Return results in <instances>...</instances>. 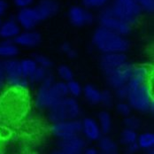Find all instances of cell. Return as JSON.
Masks as SVG:
<instances>
[{
    "instance_id": "6da1fadb",
    "label": "cell",
    "mask_w": 154,
    "mask_h": 154,
    "mask_svg": "<svg viewBox=\"0 0 154 154\" xmlns=\"http://www.w3.org/2000/svg\"><path fill=\"white\" fill-rule=\"evenodd\" d=\"M29 106L25 91L9 89L0 97V118L5 122H16L26 115Z\"/></svg>"
},
{
    "instance_id": "7a4b0ae2",
    "label": "cell",
    "mask_w": 154,
    "mask_h": 154,
    "mask_svg": "<svg viewBox=\"0 0 154 154\" xmlns=\"http://www.w3.org/2000/svg\"><path fill=\"white\" fill-rule=\"evenodd\" d=\"M68 96L66 82H56L54 76L49 73L39 84L35 97V105L40 110H49L62 98Z\"/></svg>"
},
{
    "instance_id": "3957f363",
    "label": "cell",
    "mask_w": 154,
    "mask_h": 154,
    "mask_svg": "<svg viewBox=\"0 0 154 154\" xmlns=\"http://www.w3.org/2000/svg\"><path fill=\"white\" fill-rule=\"evenodd\" d=\"M92 44L102 53L123 52L129 48V41L126 36L119 35L103 27L97 28L92 35Z\"/></svg>"
},
{
    "instance_id": "277c9868",
    "label": "cell",
    "mask_w": 154,
    "mask_h": 154,
    "mask_svg": "<svg viewBox=\"0 0 154 154\" xmlns=\"http://www.w3.org/2000/svg\"><path fill=\"white\" fill-rule=\"evenodd\" d=\"M48 111V118L51 123L79 120L82 113V109L76 98L72 97H66L55 104Z\"/></svg>"
},
{
    "instance_id": "5b68a950",
    "label": "cell",
    "mask_w": 154,
    "mask_h": 154,
    "mask_svg": "<svg viewBox=\"0 0 154 154\" xmlns=\"http://www.w3.org/2000/svg\"><path fill=\"white\" fill-rule=\"evenodd\" d=\"M127 101L132 110L143 113H152L154 111V98L151 82L129 89Z\"/></svg>"
},
{
    "instance_id": "8992f818",
    "label": "cell",
    "mask_w": 154,
    "mask_h": 154,
    "mask_svg": "<svg viewBox=\"0 0 154 154\" xmlns=\"http://www.w3.org/2000/svg\"><path fill=\"white\" fill-rule=\"evenodd\" d=\"M108 7L114 15L130 26L136 25L143 14L137 0H113Z\"/></svg>"
},
{
    "instance_id": "52a82bcc",
    "label": "cell",
    "mask_w": 154,
    "mask_h": 154,
    "mask_svg": "<svg viewBox=\"0 0 154 154\" xmlns=\"http://www.w3.org/2000/svg\"><path fill=\"white\" fill-rule=\"evenodd\" d=\"M3 67L5 83L10 87V89L26 92L29 88V82L21 72L20 61L15 60V58L5 60L3 61Z\"/></svg>"
},
{
    "instance_id": "ba28073f",
    "label": "cell",
    "mask_w": 154,
    "mask_h": 154,
    "mask_svg": "<svg viewBox=\"0 0 154 154\" xmlns=\"http://www.w3.org/2000/svg\"><path fill=\"white\" fill-rule=\"evenodd\" d=\"M98 20L100 27L107 29L109 30L115 32L124 36H127L130 33L132 29V26H130L122 19L114 15L108 6H106L101 11Z\"/></svg>"
},
{
    "instance_id": "9c48e42d",
    "label": "cell",
    "mask_w": 154,
    "mask_h": 154,
    "mask_svg": "<svg viewBox=\"0 0 154 154\" xmlns=\"http://www.w3.org/2000/svg\"><path fill=\"white\" fill-rule=\"evenodd\" d=\"M52 135L59 140L70 138L81 135V121L71 120L52 123L51 128Z\"/></svg>"
},
{
    "instance_id": "30bf717a",
    "label": "cell",
    "mask_w": 154,
    "mask_h": 154,
    "mask_svg": "<svg viewBox=\"0 0 154 154\" xmlns=\"http://www.w3.org/2000/svg\"><path fill=\"white\" fill-rule=\"evenodd\" d=\"M134 66H135L132 65L130 62L127 61L121 66H119L117 69L110 73L106 76L108 85L112 90H115L119 87L128 84Z\"/></svg>"
},
{
    "instance_id": "8fae6325",
    "label": "cell",
    "mask_w": 154,
    "mask_h": 154,
    "mask_svg": "<svg viewBox=\"0 0 154 154\" xmlns=\"http://www.w3.org/2000/svg\"><path fill=\"white\" fill-rule=\"evenodd\" d=\"M68 18L70 22L75 27L89 26L94 22V15L83 5H73L68 11Z\"/></svg>"
},
{
    "instance_id": "7c38bea8",
    "label": "cell",
    "mask_w": 154,
    "mask_h": 154,
    "mask_svg": "<svg viewBox=\"0 0 154 154\" xmlns=\"http://www.w3.org/2000/svg\"><path fill=\"white\" fill-rule=\"evenodd\" d=\"M127 61V56L123 52H111L103 53L99 64L103 74L106 76Z\"/></svg>"
},
{
    "instance_id": "4fadbf2b",
    "label": "cell",
    "mask_w": 154,
    "mask_h": 154,
    "mask_svg": "<svg viewBox=\"0 0 154 154\" xmlns=\"http://www.w3.org/2000/svg\"><path fill=\"white\" fill-rule=\"evenodd\" d=\"M16 20L20 28L25 30L34 29L40 22H42L35 6L20 9L16 16Z\"/></svg>"
},
{
    "instance_id": "5bb4252c",
    "label": "cell",
    "mask_w": 154,
    "mask_h": 154,
    "mask_svg": "<svg viewBox=\"0 0 154 154\" xmlns=\"http://www.w3.org/2000/svg\"><path fill=\"white\" fill-rule=\"evenodd\" d=\"M152 76V70L147 65H140L137 66H134L131 76L128 82V86L129 89H133L138 87L140 85L151 82V79Z\"/></svg>"
},
{
    "instance_id": "9a60e30c",
    "label": "cell",
    "mask_w": 154,
    "mask_h": 154,
    "mask_svg": "<svg viewBox=\"0 0 154 154\" xmlns=\"http://www.w3.org/2000/svg\"><path fill=\"white\" fill-rule=\"evenodd\" d=\"M81 134L86 141L97 142L103 136V133L96 119L86 117L81 121Z\"/></svg>"
},
{
    "instance_id": "2e32d148",
    "label": "cell",
    "mask_w": 154,
    "mask_h": 154,
    "mask_svg": "<svg viewBox=\"0 0 154 154\" xmlns=\"http://www.w3.org/2000/svg\"><path fill=\"white\" fill-rule=\"evenodd\" d=\"M42 36L36 31L24 30L20 32L19 35L14 39V42L17 46L24 48H34L38 46L41 44Z\"/></svg>"
},
{
    "instance_id": "e0dca14e",
    "label": "cell",
    "mask_w": 154,
    "mask_h": 154,
    "mask_svg": "<svg viewBox=\"0 0 154 154\" xmlns=\"http://www.w3.org/2000/svg\"><path fill=\"white\" fill-rule=\"evenodd\" d=\"M87 146L86 140L81 135L70 138L60 140L59 148L71 154H82Z\"/></svg>"
},
{
    "instance_id": "ac0fdd59",
    "label": "cell",
    "mask_w": 154,
    "mask_h": 154,
    "mask_svg": "<svg viewBox=\"0 0 154 154\" xmlns=\"http://www.w3.org/2000/svg\"><path fill=\"white\" fill-rule=\"evenodd\" d=\"M35 7L42 21L54 16L60 10V5L57 0H40Z\"/></svg>"
},
{
    "instance_id": "d6986e66",
    "label": "cell",
    "mask_w": 154,
    "mask_h": 154,
    "mask_svg": "<svg viewBox=\"0 0 154 154\" xmlns=\"http://www.w3.org/2000/svg\"><path fill=\"white\" fill-rule=\"evenodd\" d=\"M20 26L16 19H8L0 24V37L3 40L14 41V39L20 32Z\"/></svg>"
},
{
    "instance_id": "ffe728a7",
    "label": "cell",
    "mask_w": 154,
    "mask_h": 154,
    "mask_svg": "<svg viewBox=\"0 0 154 154\" xmlns=\"http://www.w3.org/2000/svg\"><path fill=\"white\" fill-rule=\"evenodd\" d=\"M98 154H119L120 149L118 143L108 135H103L97 141Z\"/></svg>"
},
{
    "instance_id": "44dd1931",
    "label": "cell",
    "mask_w": 154,
    "mask_h": 154,
    "mask_svg": "<svg viewBox=\"0 0 154 154\" xmlns=\"http://www.w3.org/2000/svg\"><path fill=\"white\" fill-rule=\"evenodd\" d=\"M19 53V47L14 41L4 40L0 43V59H14Z\"/></svg>"
},
{
    "instance_id": "7402d4cb",
    "label": "cell",
    "mask_w": 154,
    "mask_h": 154,
    "mask_svg": "<svg viewBox=\"0 0 154 154\" xmlns=\"http://www.w3.org/2000/svg\"><path fill=\"white\" fill-rule=\"evenodd\" d=\"M82 95L85 100L91 105L100 104L101 91L93 84H87L82 88Z\"/></svg>"
},
{
    "instance_id": "603a6c76",
    "label": "cell",
    "mask_w": 154,
    "mask_h": 154,
    "mask_svg": "<svg viewBox=\"0 0 154 154\" xmlns=\"http://www.w3.org/2000/svg\"><path fill=\"white\" fill-rule=\"evenodd\" d=\"M97 122L103 133V135H108L112 128V119L107 111H101L98 115Z\"/></svg>"
},
{
    "instance_id": "cb8c5ba5",
    "label": "cell",
    "mask_w": 154,
    "mask_h": 154,
    "mask_svg": "<svg viewBox=\"0 0 154 154\" xmlns=\"http://www.w3.org/2000/svg\"><path fill=\"white\" fill-rule=\"evenodd\" d=\"M137 137H138L137 131L125 128L121 132L120 143L123 145L124 147H128V146L136 144V143H137Z\"/></svg>"
},
{
    "instance_id": "d4e9b609",
    "label": "cell",
    "mask_w": 154,
    "mask_h": 154,
    "mask_svg": "<svg viewBox=\"0 0 154 154\" xmlns=\"http://www.w3.org/2000/svg\"><path fill=\"white\" fill-rule=\"evenodd\" d=\"M137 145L139 149L146 152L148 150L153 149L154 134L152 132H143L137 137Z\"/></svg>"
},
{
    "instance_id": "484cf974",
    "label": "cell",
    "mask_w": 154,
    "mask_h": 154,
    "mask_svg": "<svg viewBox=\"0 0 154 154\" xmlns=\"http://www.w3.org/2000/svg\"><path fill=\"white\" fill-rule=\"evenodd\" d=\"M20 69H21L23 75L28 80L38 66L34 59H24L20 61Z\"/></svg>"
},
{
    "instance_id": "4316f807",
    "label": "cell",
    "mask_w": 154,
    "mask_h": 154,
    "mask_svg": "<svg viewBox=\"0 0 154 154\" xmlns=\"http://www.w3.org/2000/svg\"><path fill=\"white\" fill-rule=\"evenodd\" d=\"M66 86H67V92H68L69 97L76 98L81 95H82V87L75 80L73 79L67 82Z\"/></svg>"
},
{
    "instance_id": "83f0119b",
    "label": "cell",
    "mask_w": 154,
    "mask_h": 154,
    "mask_svg": "<svg viewBox=\"0 0 154 154\" xmlns=\"http://www.w3.org/2000/svg\"><path fill=\"white\" fill-rule=\"evenodd\" d=\"M49 73L50 72L48 70H46V69L42 68L40 66H37V68L35 69V71L29 78V83L40 84L45 80V78L49 75Z\"/></svg>"
},
{
    "instance_id": "f1b7e54d",
    "label": "cell",
    "mask_w": 154,
    "mask_h": 154,
    "mask_svg": "<svg viewBox=\"0 0 154 154\" xmlns=\"http://www.w3.org/2000/svg\"><path fill=\"white\" fill-rule=\"evenodd\" d=\"M115 97L114 94L110 90H104L101 91V97H100V104L106 108H111L114 105Z\"/></svg>"
},
{
    "instance_id": "f546056e",
    "label": "cell",
    "mask_w": 154,
    "mask_h": 154,
    "mask_svg": "<svg viewBox=\"0 0 154 154\" xmlns=\"http://www.w3.org/2000/svg\"><path fill=\"white\" fill-rule=\"evenodd\" d=\"M57 73L59 77L61 79V81L67 82L71 80L74 79V72L73 70L66 65H60L58 69H57Z\"/></svg>"
},
{
    "instance_id": "4dcf8cb0",
    "label": "cell",
    "mask_w": 154,
    "mask_h": 154,
    "mask_svg": "<svg viewBox=\"0 0 154 154\" xmlns=\"http://www.w3.org/2000/svg\"><path fill=\"white\" fill-rule=\"evenodd\" d=\"M124 126L127 128H130L137 131L142 126V122L138 117L130 114L124 118Z\"/></svg>"
},
{
    "instance_id": "1f68e13d",
    "label": "cell",
    "mask_w": 154,
    "mask_h": 154,
    "mask_svg": "<svg viewBox=\"0 0 154 154\" xmlns=\"http://www.w3.org/2000/svg\"><path fill=\"white\" fill-rule=\"evenodd\" d=\"M34 60H35V61L36 62L38 66H40L42 68H45L48 71H50V69L52 67L53 63L51 61V60L49 57L44 55V54H35V57H34Z\"/></svg>"
},
{
    "instance_id": "d6a6232c",
    "label": "cell",
    "mask_w": 154,
    "mask_h": 154,
    "mask_svg": "<svg viewBox=\"0 0 154 154\" xmlns=\"http://www.w3.org/2000/svg\"><path fill=\"white\" fill-rule=\"evenodd\" d=\"M110 0H82V5L87 9L104 8L107 5Z\"/></svg>"
},
{
    "instance_id": "836d02e7",
    "label": "cell",
    "mask_w": 154,
    "mask_h": 154,
    "mask_svg": "<svg viewBox=\"0 0 154 154\" xmlns=\"http://www.w3.org/2000/svg\"><path fill=\"white\" fill-rule=\"evenodd\" d=\"M116 111L121 116L125 118L131 114L132 108L127 100H119V102L116 104Z\"/></svg>"
},
{
    "instance_id": "e575fe53",
    "label": "cell",
    "mask_w": 154,
    "mask_h": 154,
    "mask_svg": "<svg viewBox=\"0 0 154 154\" xmlns=\"http://www.w3.org/2000/svg\"><path fill=\"white\" fill-rule=\"evenodd\" d=\"M60 50H61L62 52H63L65 55H66L68 58H70V59H75V58H76V50L69 43H64V44H62L61 46H60Z\"/></svg>"
},
{
    "instance_id": "d590c367",
    "label": "cell",
    "mask_w": 154,
    "mask_h": 154,
    "mask_svg": "<svg viewBox=\"0 0 154 154\" xmlns=\"http://www.w3.org/2000/svg\"><path fill=\"white\" fill-rule=\"evenodd\" d=\"M129 93V88L126 84L114 90V97L119 100H127Z\"/></svg>"
},
{
    "instance_id": "8d00e7d4",
    "label": "cell",
    "mask_w": 154,
    "mask_h": 154,
    "mask_svg": "<svg viewBox=\"0 0 154 154\" xmlns=\"http://www.w3.org/2000/svg\"><path fill=\"white\" fill-rule=\"evenodd\" d=\"M143 12L146 13H153L154 11V0H137Z\"/></svg>"
},
{
    "instance_id": "74e56055",
    "label": "cell",
    "mask_w": 154,
    "mask_h": 154,
    "mask_svg": "<svg viewBox=\"0 0 154 154\" xmlns=\"http://www.w3.org/2000/svg\"><path fill=\"white\" fill-rule=\"evenodd\" d=\"M14 2L17 7L22 9V8L30 7L32 4L34 3V0H14Z\"/></svg>"
},
{
    "instance_id": "f35d334b",
    "label": "cell",
    "mask_w": 154,
    "mask_h": 154,
    "mask_svg": "<svg viewBox=\"0 0 154 154\" xmlns=\"http://www.w3.org/2000/svg\"><path fill=\"white\" fill-rule=\"evenodd\" d=\"M139 150H140V149H139L137 143H136V144H133V145L125 147L124 152H125V154H136L138 152Z\"/></svg>"
},
{
    "instance_id": "ab89813d",
    "label": "cell",
    "mask_w": 154,
    "mask_h": 154,
    "mask_svg": "<svg viewBox=\"0 0 154 154\" xmlns=\"http://www.w3.org/2000/svg\"><path fill=\"white\" fill-rule=\"evenodd\" d=\"M5 84V72L3 67V61L0 60V91L4 88Z\"/></svg>"
},
{
    "instance_id": "60d3db41",
    "label": "cell",
    "mask_w": 154,
    "mask_h": 154,
    "mask_svg": "<svg viewBox=\"0 0 154 154\" xmlns=\"http://www.w3.org/2000/svg\"><path fill=\"white\" fill-rule=\"evenodd\" d=\"M8 9V4L5 0H0V17L4 15Z\"/></svg>"
},
{
    "instance_id": "b9f144b4",
    "label": "cell",
    "mask_w": 154,
    "mask_h": 154,
    "mask_svg": "<svg viewBox=\"0 0 154 154\" xmlns=\"http://www.w3.org/2000/svg\"><path fill=\"white\" fill-rule=\"evenodd\" d=\"M82 154H98V152H97V149L95 148V147H88V146H86Z\"/></svg>"
},
{
    "instance_id": "7bdbcfd3",
    "label": "cell",
    "mask_w": 154,
    "mask_h": 154,
    "mask_svg": "<svg viewBox=\"0 0 154 154\" xmlns=\"http://www.w3.org/2000/svg\"><path fill=\"white\" fill-rule=\"evenodd\" d=\"M51 154H71V153H68V152H65V151H63L61 149H60V148H58V149H56L55 151H53Z\"/></svg>"
},
{
    "instance_id": "ee69618b",
    "label": "cell",
    "mask_w": 154,
    "mask_h": 154,
    "mask_svg": "<svg viewBox=\"0 0 154 154\" xmlns=\"http://www.w3.org/2000/svg\"><path fill=\"white\" fill-rule=\"evenodd\" d=\"M1 22H2V21H1V19H0V24H1Z\"/></svg>"
}]
</instances>
